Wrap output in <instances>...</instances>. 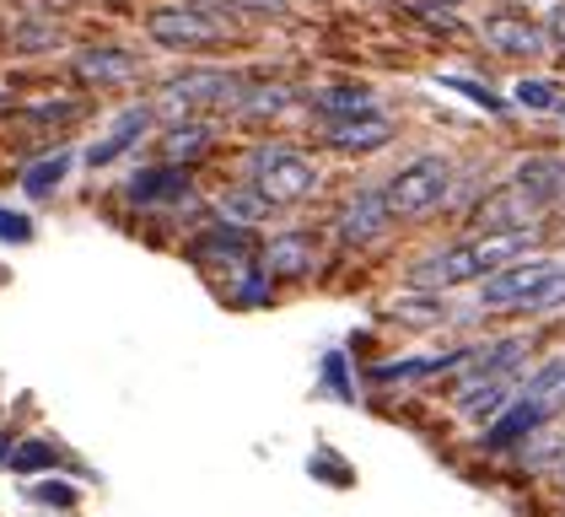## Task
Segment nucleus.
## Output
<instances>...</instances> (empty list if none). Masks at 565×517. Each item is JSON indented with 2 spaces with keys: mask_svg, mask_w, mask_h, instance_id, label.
Segmentation results:
<instances>
[{
  "mask_svg": "<svg viewBox=\"0 0 565 517\" xmlns=\"http://www.w3.org/2000/svg\"><path fill=\"white\" fill-rule=\"evenodd\" d=\"M533 243H539V226H527V232H495V238H479L475 232V238H463V243H447V249H436L431 258H420L409 275H415L420 292L475 286V281H490L495 270L518 264Z\"/></svg>",
  "mask_w": 565,
  "mask_h": 517,
  "instance_id": "f257e3e1",
  "label": "nucleus"
},
{
  "mask_svg": "<svg viewBox=\"0 0 565 517\" xmlns=\"http://www.w3.org/2000/svg\"><path fill=\"white\" fill-rule=\"evenodd\" d=\"M447 194H452V162L436 157V151L404 162V168L388 178V189H383L393 221H426V215H436L447 205Z\"/></svg>",
  "mask_w": 565,
  "mask_h": 517,
  "instance_id": "f03ea898",
  "label": "nucleus"
},
{
  "mask_svg": "<svg viewBox=\"0 0 565 517\" xmlns=\"http://www.w3.org/2000/svg\"><path fill=\"white\" fill-rule=\"evenodd\" d=\"M248 183L259 189L269 205H297L318 189V162L297 146H254L248 151Z\"/></svg>",
  "mask_w": 565,
  "mask_h": 517,
  "instance_id": "7ed1b4c3",
  "label": "nucleus"
},
{
  "mask_svg": "<svg viewBox=\"0 0 565 517\" xmlns=\"http://www.w3.org/2000/svg\"><path fill=\"white\" fill-rule=\"evenodd\" d=\"M237 97H243V82L226 76V71H183L157 92V108L173 125V119H189L194 108H226V103L237 108Z\"/></svg>",
  "mask_w": 565,
  "mask_h": 517,
  "instance_id": "20e7f679",
  "label": "nucleus"
},
{
  "mask_svg": "<svg viewBox=\"0 0 565 517\" xmlns=\"http://www.w3.org/2000/svg\"><path fill=\"white\" fill-rule=\"evenodd\" d=\"M555 270H561V264H550V258H518V264L495 270L490 281H479L475 307L479 313H527V302L539 297V286H544Z\"/></svg>",
  "mask_w": 565,
  "mask_h": 517,
  "instance_id": "39448f33",
  "label": "nucleus"
},
{
  "mask_svg": "<svg viewBox=\"0 0 565 517\" xmlns=\"http://www.w3.org/2000/svg\"><path fill=\"white\" fill-rule=\"evenodd\" d=\"M146 33H151L157 49H211L226 28L200 6H157L146 17Z\"/></svg>",
  "mask_w": 565,
  "mask_h": 517,
  "instance_id": "423d86ee",
  "label": "nucleus"
},
{
  "mask_svg": "<svg viewBox=\"0 0 565 517\" xmlns=\"http://www.w3.org/2000/svg\"><path fill=\"white\" fill-rule=\"evenodd\" d=\"M479 39L490 43L495 54L533 60V54H544V49H550V28H544V22H533L527 11H490V17L479 22Z\"/></svg>",
  "mask_w": 565,
  "mask_h": 517,
  "instance_id": "0eeeda50",
  "label": "nucleus"
},
{
  "mask_svg": "<svg viewBox=\"0 0 565 517\" xmlns=\"http://www.w3.org/2000/svg\"><path fill=\"white\" fill-rule=\"evenodd\" d=\"M388 226H393V211H388V200H383V189H355L345 205H340L334 238H340V249H366Z\"/></svg>",
  "mask_w": 565,
  "mask_h": 517,
  "instance_id": "6e6552de",
  "label": "nucleus"
},
{
  "mask_svg": "<svg viewBox=\"0 0 565 517\" xmlns=\"http://www.w3.org/2000/svg\"><path fill=\"white\" fill-rule=\"evenodd\" d=\"M259 249L264 243H254V232H248V226H232V221H216V226L194 232V243H189V254L200 258V264H216L221 275H232V270L254 264Z\"/></svg>",
  "mask_w": 565,
  "mask_h": 517,
  "instance_id": "1a4fd4ad",
  "label": "nucleus"
},
{
  "mask_svg": "<svg viewBox=\"0 0 565 517\" xmlns=\"http://www.w3.org/2000/svg\"><path fill=\"white\" fill-rule=\"evenodd\" d=\"M533 221H539V205L522 194L518 183H507V189H495L490 200H479L475 232L479 238H495V232H527Z\"/></svg>",
  "mask_w": 565,
  "mask_h": 517,
  "instance_id": "9d476101",
  "label": "nucleus"
},
{
  "mask_svg": "<svg viewBox=\"0 0 565 517\" xmlns=\"http://www.w3.org/2000/svg\"><path fill=\"white\" fill-rule=\"evenodd\" d=\"M259 264L269 281H302L318 264V238L312 232H280V238H269L259 249Z\"/></svg>",
  "mask_w": 565,
  "mask_h": 517,
  "instance_id": "9b49d317",
  "label": "nucleus"
},
{
  "mask_svg": "<svg viewBox=\"0 0 565 517\" xmlns=\"http://www.w3.org/2000/svg\"><path fill=\"white\" fill-rule=\"evenodd\" d=\"M522 367H527V340H495L469 350V361L458 372H463V383H512Z\"/></svg>",
  "mask_w": 565,
  "mask_h": 517,
  "instance_id": "f8f14e48",
  "label": "nucleus"
},
{
  "mask_svg": "<svg viewBox=\"0 0 565 517\" xmlns=\"http://www.w3.org/2000/svg\"><path fill=\"white\" fill-rule=\"evenodd\" d=\"M183 200H189V168L157 162V168L130 178V205H140V211H162V205H183Z\"/></svg>",
  "mask_w": 565,
  "mask_h": 517,
  "instance_id": "ddd939ff",
  "label": "nucleus"
},
{
  "mask_svg": "<svg viewBox=\"0 0 565 517\" xmlns=\"http://www.w3.org/2000/svg\"><path fill=\"white\" fill-rule=\"evenodd\" d=\"M76 76L87 86H125L140 76V60L130 49H119V43H92V49L76 54Z\"/></svg>",
  "mask_w": 565,
  "mask_h": 517,
  "instance_id": "4468645a",
  "label": "nucleus"
},
{
  "mask_svg": "<svg viewBox=\"0 0 565 517\" xmlns=\"http://www.w3.org/2000/svg\"><path fill=\"white\" fill-rule=\"evenodd\" d=\"M512 183H518L539 211H550V205L565 200V157H522L518 172H512Z\"/></svg>",
  "mask_w": 565,
  "mask_h": 517,
  "instance_id": "2eb2a0df",
  "label": "nucleus"
},
{
  "mask_svg": "<svg viewBox=\"0 0 565 517\" xmlns=\"http://www.w3.org/2000/svg\"><path fill=\"white\" fill-rule=\"evenodd\" d=\"M151 129V108L140 103V108H125L119 119H114V129L103 135V140H92L87 146V168H108V162H119L125 151H135L140 146V135Z\"/></svg>",
  "mask_w": 565,
  "mask_h": 517,
  "instance_id": "dca6fc26",
  "label": "nucleus"
},
{
  "mask_svg": "<svg viewBox=\"0 0 565 517\" xmlns=\"http://www.w3.org/2000/svg\"><path fill=\"white\" fill-rule=\"evenodd\" d=\"M544 426H550V415H544L527 393H518V399H512V404L490 421L484 442H490V447H518V442H527V436H539Z\"/></svg>",
  "mask_w": 565,
  "mask_h": 517,
  "instance_id": "f3484780",
  "label": "nucleus"
},
{
  "mask_svg": "<svg viewBox=\"0 0 565 517\" xmlns=\"http://www.w3.org/2000/svg\"><path fill=\"white\" fill-rule=\"evenodd\" d=\"M323 140L334 146V151H355V157H366V151H383L393 140V125L383 114H361V119H340V125L323 129Z\"/></svg>",
  "mask_w": 565,
  "mask_h": 517,
  "instance_id": "a211bd4d",
  "label": "nucleus"
},
{
  "mask_svg": "<svg viewBox=\"0 0 565 517\" xmlns=\"http://www.w3.org/2000/svg\"><path fill=\"white\" fill-rule=\"evenodd\" d=\"M307 108L312 114H323L329 125H340V119H361V114H377V97H372V86H323V92H307Z\"/></svg>",
  "mask_w": 565,
  "mask_h": 517,
  "instance_id": "6ab92c4d",
  "label": "nucleus"
},
{
  "mask_svg": "<svg viewBox=\"0 0 565 517\" xmlns=\"http://www.w3.org/2000/svg\"><path fill=\"white\" fill-rule=\"evenodd\" d=\"M205 151H211V125H200V119H173V125L162 129V162L194 168Z\"/></svg>",
  "mask_w": 565,
  "mask_h": 517,
  "instance_id": "aec40b11",
  "label": "nucleus"
},
{
  "mask_svg": "<svg viewBox=\"0 0 565 517\" xmlns=\"http://www.w3.org/2000/svg\"><path fill=\"white\" fill-rule=\"evenodd\" d=\"M463 361H469V350H452V356H404V361L372 367V383H415V378H431V372H458Z\"/></svg>",
  "mask_w": 565,
  "mask_h": 517,
  "instance_id": "412c9836",
  "label": "nucleus"
},
{
  "mask_svg": "<svg viewBox=\"0 0 565 517\" xmlns=\"http://www.w3.org/2000/svg\"><path fill=\"white\" fill-rule=\"evenodd\" d=\"M522 393H527V399H533L550 421H555V415H565V356H550V361L527 378V388H522Z\"/></svg>",
  "mask_w": 565,
  "mask_h": 517,
  "instance_id": "4be33fe9",
  "label": "nucleus"
},
{
  "mask_svg": "<svg viewBox=\"0 0 565 517\" xmlns=\"http://www.w3.org/2000/svg\"><path fill=\"white\" fill-rule=\"evenodd\" d=\"M507 393H512V383H463L458 388V415L463 421H495L512 404Z\"/></svg>",
  "mask_w": 565,
  "mask_h": 517,
  "instance_id": "5701e85b",
  "label": "nucleus"
},
{
  "mask_svg": "<svg viewBox=\"0 0 565 517\" xmlns=\"http://www.w3.org/2000/svg\"><path fill=\"white\" fill-rule=\"evenodd\" d=\"M302 97L291 92V86H243V97H237V114L243 119H280L286 108H297Z\"/></svg>",
  "mask_w": 565,
  "mask_h": 517,
  "instance_id": "b1692460",
  "label": "nucleus"
},
{
  "mask_svg": "<svg viewBox=\"0 0 565 517\" xmlns=\"http://www.w3.org/2000/svg\"><path fill=\"white\" fill-rule=\"evenodd\" d=\"M269 211H275V205L264 200L254 183H248V189H232V194L216 200V221H232V226H254V221H264Z\"/></svg>",
  "mask_w": 565,
  "mask_h": 517,
  "instance_id": "393cba45",
  "label": "nucleus"
},
{
  "mask_svg": "<svg viewBox=\"0 0 565 517\" xmlns=\"http://www.w3.org/2000/svg\"><path fill=\"white\" fill-rule=\"evenodd\" d=\"M71 151H54V157H44V162H33V168L22 172V189L33 194V200H44V194H54L60 183H65V172H71Z\"/></svg>",
  "mask_w": 565,
  "mask_h": 517,
  "instance_id": "a878e982",
  "label": "nucleus"
},
{
  "mask_svg": "<svg viewBox=\"0 0 565 517\" xmlns=\"http://www.w3.org/2000/svg\"><path fill=\"white\" fill-rule=\"evenodd\" d=\"M388 313L393 318H409V324H431V318L447 313V302H441V292H415V297L388 302Z\"/></svg>",
  "mask_w": 565,
  "mask_h": 517,
  "instance_id": "bb28decb",
  "label": "nucleus"
},
{
  "mask_svg": "<svg viewBox=\"0 0 565 517\" xmlns=\"http://www.w3.org/2000/svg\"><path fill=\"white\" fill-rule=\"evenodd\" d=\"M226 281H232V292H237V302H248V307H264V302H269V275H264V270H254V264L232 270Z\"/></svg>",
  "mask_w": 565,
  "mask_h": 517,
  "instance_id": "cd10ccee",
  "label": "nucleus"
},
{
  "mask_svg": "<svg viewBox=\"0 0 565 517\" xmlns=\"http://www.w3.org/2000/svg\"><path fill=\"white\" fill-rule=\"evenodd\" d=\"M54 464H60V453H54L49 442H22V447H11V469H17V474L54 469Z\"/></svg>",
  "mask_w": 565,
  "mask_h": 517,
  "instance_id": "c85d7f7f",
  "label": "nucleus"
},
{
  "mask_svg": "<svg viewBox=\"0 0 565 517\" xmlns=\"http://www.w3.org/2000/svg\"><path fill=\"white\" fill-rule=\"evenodd\" d=\"M522 108H561V86L555 82H518Z\"/></svg>",
  "mask_w": 565,
  "mask_h": 517,
  "instance_id": "c756f323",
  "label": "nucleus"
},
{
  "mask_svg": "<svg viewBox=\"0 0 565 517\" xmlns=\"http://www.w3.org/2000/svg\"><path fill=\"white\" fill-rule=\"evenodd\" d=\"M441 86H458L469 103H479V108H490V114H501V97L495 92H484L479 82H463V76H441Z\"/></svg>",
  "mask_w": 565,
  "mask_h": 517,
  "instance_id": "7c9ffc66",
  "label": "nucleus"
},
{
  "mask_svg": "<svg viewBox=\"0 0 565 517\" xmlns=\"http://www.w3.org/2000/svg\"><path fill=\"white\" fill-rule=\"evenodd\" d=\"M54 39H60V33H49V28H33V22L11 33V43H17V49H49Z\"/></svg>",
  "mask_w": 565,
  "mask_h": 517,
  "instance_id": "2f4dec72",
  "label": "nucleus"
},
{
  "mask_svg": "<svg viewBox=\"0 0 565 517\" xmlns=\"http://www.w3.org/2000/svg\"><path fill=\"white\" fill-rule=\"evenodd\" d=\"M0 238L28 243V238H33V221H28V215H6V211H0Z\"/></svg>",
  "mask_w": 565,
  "mask_h": 517,
  "instance_id": "473e14b6",
  "label": "nucleus"
},
{
  "mask_svg": "<svg viewBox=\"0 0 565 517\" xmlns=\"http://www.w3.org/2000/svg\"><path fill=\"white\" fill-rule=\"evenodd\" d=\"M39 502H60V507H71V502H76V490H71V485H54V479H49V485H39Z\"/></svg>",
  "mask_w": 565,
  "mask_h": 517,
  "instance_id": "72a5a7b5",
  "label": "nucleus"
},
{
  "mask_svg": "<svg viewBox=\"0 0 565 517\" xmlns=\"http://www.w3.org/2000/svg\"><path fill=\"white\" fill-rule=\"evenodd\" d=\"M544 28H550V43H561V49H565V6H555V11H550V22H544Z\"/></svg>",
  "mask_w": 565,
  "mask_h": 517,
  "instance_id": "f704fd0d",
  "label": "nucleus"
},
{
  "mask_svg": "<svg viewBox=\"0 0 565 517\" xmlns=\"http://www.w3.org/2000/svg\"><path fill=\"white\" fill-rule=\"evenodd\" d=\"M254 6H259V11H275V6H286V0H254Z\"/></svg>",
  "mask_w": 565,
  "mask_h": 517,
  "instance_id": "c9c22d12",
  "label": "nucleus"
},
{
  "mask_svg": "<svg viewBox=\"0 0 565 517\" xmlns=\"http://www.w3.org/2000/svg\"><path fill=\"white\" fill-rule=\"evenodd\" d=\"M441 6H458V0H441Z\"/></svg>",
  "mask_w": 565,
  "mask_h": 517,
  "instance_id": "e433bc0d",
  "label": "nucleus"
},
{
  "mask_svg": "<svg viewBox=\"0 0 565 517\" xmlns=\"http://www.w3.org/2000/svg\"><path fill=\"white\" fill-rule=\"evenodd\" d=\"M561 114H565V103H561Z\"/></svg>",
  "mask_w": 565,
  "mask_h": 517,
  "instance_id": "4c0bfd02",
  "label": "nucleus"
},
{
  "mask_svg": "<svg viewBox=\"0 0 565 517\" xmlns=\"http://www.w3.org/2000/svg\"><path fill=\"white\" fill-rule=\"evenodd\" d=\"M561 464H565V458H561Z\"/></svg>",
  "mask_w": 565,
  "mask_h": 517,
  "instance_id": "58836bf2",
  "label": "nucleus"
}]
</instances>
